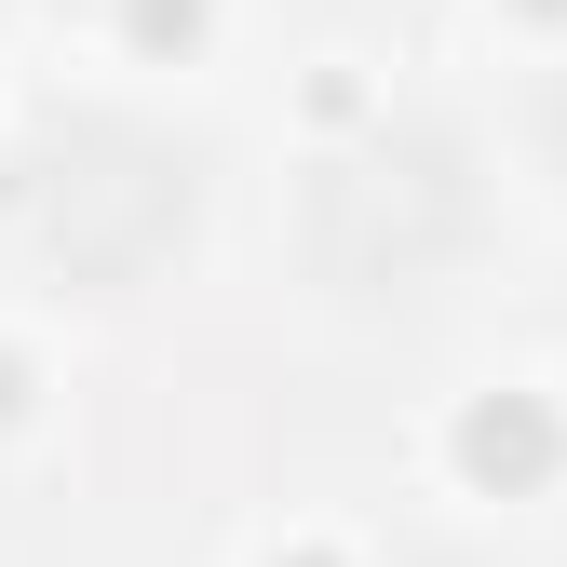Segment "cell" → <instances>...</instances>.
Segmentation results:
<instances>
[{
    "label": "cell",
    "instance_id": "2",
    "mask_svg": "<svg viewBox=\"0 0 567 567\" xmlns=\"http://www.w3.org/2000/svg\"><path fill=\"white\" fill-rule=\"evenodd\" d=\"M460 244V163L446 150H365V163H338L324 203H311V257L338 284H419Z\"/></svg>",
    "mask_w": 567,
    "mask_h": 567
},
{
    "label": "cell",
    "instance_id": "1",
    "mask_svg": "<svg viewBox=\"0 0 567 567\" xmlns=\"http://www.w3.org/2000/svg\"><path fill=\"white\" fill-rule=\"evenodd\" d=\"M14 203H28V244L54 270L135 284V270L189 230V163L163 150V135H135V122H68L54 150H28Z\"/></svg>",
    "mask_w": 567,
    "mask_h": 567
}]
</instances>
